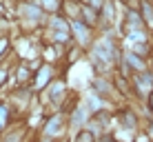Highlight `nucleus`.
I'll list each match as a JSON object with an SVG mask.
<instances>
[{"instance_id": "cd10ccee", "label": "nucleus", "mask_w": 153, "mask_h": 142, "mask_svg": "<svg viewBox=\"0 0 153 142\" xmlns=\"http://www.w3.org/2000/svg\"><path fill=\"white\" fill-rule=\"evenodd\" d=\"M38 142H58V140H49V138H40L38 135Z\"/></svg>"}, {"instance_id": "1a4fd4ad", "label": "nucleus", "mask_w": 153, "mask_h": 142, "mask_svg": "<svg viewBox=\"0 0 153 142\" xmlns=\"http://www.w3.org/2000/svg\"><path fill=\"white\" fill-rule=\"evenodd\" d=\"M91 109L84 104V100H76V102H71V107L67 109V124H69V135H73L76 131H80L87 127V122L91 120ZM67 135V138H69Z\"/></svg>"}, {"instance_id": "7ed1b4c3", "label": "nucleus", "mask_w": 153, "mask_h": 142, "mask_svg": "<svg viewBox=\"0 0 153 142\" xmlns=\"http://www.w3.org/2000/svg\"><path fill=\"white\" fill-rule=\"evenodd\" d=\"M40 33L45 36L47 42H53V45L69 47L73 42L71 29H69V18H65L62 13H49L47 16V22L40 29Z\"/></svg>"}, {"instance_id": "c85d7f7f", "label": "nucleus", "mask_w": 153, "mask_h": 142, "mask_svg": "<svg viewBox=\"0 0 153 142\" xmlns=\"http://www.w3.org/2000/svg\"><path fill=\"white\" fill-rule=\"evenodd\" d=\"M146 104H149V107H151V111H153V96H151L149 100H146Z\"/></svg>"}, {"instance_id": "ddd939ff", "label": "nucleus", "mask_w": 153, "mask_h": 142, "mask_svg": "<svg viewBox=\"0 0 153 142\" xmlns=\"http://www.w3.org/2000/svg\"><path fill=\"white\" fill-rule=\"evenodd\" d=\"M122 60H124V65L129 67L131 76H133V73H138V71H144V69H149V67H151V60H149V58H142V56L133 54V51H129V49H122Z\"/></svg>"}, {"instance_id": "c756f323", "label": "nucleus", "mask_w": 153, "mask_h": 142, "mask_svg": "<svg viewBox=\"0 0 153 142\" xmlns=\"http://www.w3.org/2000/svg\"><path fill=\"white\" fill-rule=\"evenodd\" d=\"M18 0H4V4H16Z\"/></svg>"}, {"instance_id": "f257e3e1", "label": "nucleus", "mask_w": 153, "mask_h": 142, "mask_svg": "<svg viewBox=\"0 0 153 142\" xmlns=\"http://www.w3.org/2000/svg\"><path fill=\"white\" fill-rule=\"evenodd\" d=\"M84 56H87L93 73H98V76H113L115 67L120 62V56H122V47H120L118 36L113 33V29L98 31L93 45L87 49Z\"/></svg>"}, {"instance_id": "f03ea898", "label": "nucleus", "mask_w": 153, "mask_h": 142, "mask_svg": "<svg viewBox=\"0 0 153 142\" xmlns=\"http://www.w3.org/2000/svg\"><path fill=\"white\" fill-rule=\"evenodd\" d=\"M47 16L49 13H45L38 0H18L16 2V22L25 36H31V31H40L47 22Z\"/></svg>"}, {"instance_id": "b1692460", "label": "nucleus", "mask_w": 153, "mask_h": 142, "mask_svg": "<svg viewBox=\"0 0 153 142\" xmlns=\"http://www.w3.org/2000/svg\"><path fill=\"white\" fill-rule=\"evenodd\" d=\"M11 65L13 62H0V91L2 89H7V85H9V78H11Z\"/></svg>"}, {"instance_id": "f3484780", "label": "nucleus", "mask_w": 153, "mask_h": 142, "mask_svg": "<svg viewBox=\"0 0 153 142\" xmlns=\"http://www.w3.org/2000/svg\"><path fill=\"white\" fill-rule=\"evenodd\" d=\"M13 109H11V104H9V100L7 98H2L0 100V135L4 133L9 127L13 124Z\"/></svg>"}, {"instance_id": "0eeeda50", "label": "nucleus", "mask_w": 153, "mask_h": 142, "mask_svg": "<svg viewBox=\"0 0 153 142\" xmlns=\"http://www.w3.org/2000/svg\"><path fill=\"white\" fill-rule=\"evenodd\" d=\"M36 98H38V93H33V89L29 85L13 87V89H9V93H7V100H9V104H11L16 115H20V113L27 115V111L36 104Z\"/></svg>"}, {"instance_id": "9b49d317", "label": "nucleus", "mask_w": 153, "mask_h": 142, "mask_svg": "<svg viewBox=\"0 0 153 142\" xmlns=\"http://www.w3.org/2000/svg\"><path fill=\"white\" fill-rule=\"evenodd\" d=\"M58 78V65H49V62H42L38 69L33 71V80H31V89H33V93H42L47 87L51 85Z\"/></svg>"}, {"instance_id": "a878e982", "label": "nucleus", "mask_w": 153, "mask_h": 142, "mask_svg": "<svg viewBox=\"0 0 153 142\" xmlns=\"http://www.w3.org/2000/svg\"><path fill=\"white\" fill-rule=\"evenodd\" d=\"M38 2L45 9V13H60L62 9V0H38Z\"/></svg>"}, {"instance_id": "20e7f679", "label": "nucleus", "mask_w": 153, "mask_h": 142, "mask_svg": "<svg viewBox=\"0 0 153 142\" xmlns=\"http://www.w3.org/2000/svg\"><path fill=\"white\" fill-rule=\"evenodd\" d=\"M40 138H49V140H65L69 135V124H67V111H51L47 113L42 127L38 129Z\"/></svg>"}, {"instance_id": "5701e85b", "label": "nucleus", "mask_w": 153, "mask_h": 142, "mask_svg": "<svg viewBox=\"0 0 153 142\" xmlns=\"http://www.w3.org/2000/svg\"><path fill=\"white\" fill-rule=\"evenodd\" d=\"M9 54H13V38L11 36H0V62L7 60Z\"/></svg>"}, {"instance_id": "2eb2a0df", "label": "nucleus", "mask_w": 153, "mask_h": 142, "mask_svg": "<svg viewBox=\"0 0 153 142\" xmlns=\"http://www.w3.org/2000/svg\"><path fill=\"white\" fill-rule=\"evenodd\" d=\"M122 42L124 45H131V42H153V33L146 27L142 29H129L122 33Z\"/></svg>"}, {"instance_id": "a211bd4d", "label": "nucleus", "mask_w": 153, "mask_h": 142, "mask_svg": "<svg viewBox=\"0 0 153 142\" xmlns=\"http://www.w3.org/2000/svg\"><path fill=\"white\" fill-rule=\"evenodd\" d=\"M80 20H82V22H87L89 27H93V29L98 31V25H100V11H96L91 4L80 2Z\"/></svg>"}, {"instance_id": "7c9ffc66", "label": "nucleus", "mask_w": 153, "mask_h": 142, "mask_svg": "<svg viewBox=\"0 0 153 142\" xmlns=\"http://www.w3.org/2000/svg\"><path fill=\"white\" fill-rule=\"evenodd\" d=\"M80 2H84V4H87V2H89V0H80Z\"/></svg>"}, {"instance_id": "412c9836", "label": "nucleus", "mask_w": 153, "mask_h": 142, "mask_svg": "<svg viewBox=\"0 0 153 142\" xmlns=\"http://www.w3.org/2000/svg\"><path fill=\"white\" fill-rule=\"evenodd\" d=\"M122 49H129V51H133V54H138L142 58L153 60V42H131V45H124Z\"/></svg>"}, {"instance_id": "4468645a", "label": "nucleus", "mask_w": 153, "mask_h": 142, "mask_svg": "<svg viewBox=\"0 0 153 142\" xmlns=\"http://www.w3.org/2000/svg\"><path fill=\"white\" fill-rule=\"evenodd\" d=\"M82 100H84V104H87L89 109H91V113H98V111H102V109H113L111 104L107 102V100H102L98 96L96 91H93L91 87H87V91H84V96H82ZM115 111V109H113Z\"/></svg>"}, {"instance_id": "423d86ee", "label": "nucleus", "mask_w": 153, "mask_h": 142, "mask_svg": "<svg viewBox=\"0 0 153 142\" xmlns=\"http://www.w3.org/2000/svg\"><path fill=\"white\" fill-rule=\"evenodd\" d=\"M89 87H91L102 100H107L113 109H118L120 102H124V98L120 96V91L115 89L113 76H98V73H96V76L91 78V82H89Z\"/></svg>"}, {"instance_id": "6ab92c4d", "label": "nucleus", "mask_w": 153, "mask_h": 142, "mask_svg": "<svg viewBox=\"0 0 153 142\" xmlns=\"http://www.w3.org/2000/svg\"><path fill=\"white\" fill-rule=\"evenodd\" d=\"M135 135H138V131L120 127V124H115V127L111 129V138L115 142H135Z\"/></svg>"}, {"instance_id": "39448f33", "label": "nucleus", "mask_w": 153, "mask_h": 142, "mask_svg": "<svg viewBox=\"0 0 153 142\" xmlns=\"http://www.w3.org/2000/svg\"><path fill=\"white\" fill-rule=\"evenodd\" d=\"M38 96H45V102L51 107V111H67V100H69V85H67L65 78H56L49 87L45 89Z\"/></svg>"}, {"instance_id": "bb28decb", "label": "nucleus", "mask_w": 153, "mask_h": 142, "mask_svg": "<svg viewBox=\"0 0 153 142\" xmlns=\"http://www.w3.org/2000/svg\"><path fill=\"white\" fill-rule=\"evenodd\" d=\"M96 142H115V140L111 138V133H107V135H102V138H98Z\"/></svg>"}, {"instance_id": "393cba45", "label": "nucleus", "mask_w": 153, "mask_h": 142, "mask_svg": "<svg viewBox=\"0 0 153 142\" xmlns=\"http://www.w3.org/2000/svg\"><path fill=\"white\" fill-rule=\"evenodd\" d=\"M69 138H71V142H96V140H98L96 135H93L91 131L87 129V127H84V129H80V131H76V133H73V135H69Z\"/></svg>"}, {"instance_id": "dca6fc26", "label": "nucleus", "mask_w": 153, "mask_h": 142, "mask_svg": "<svg viewBox=\"0 0 153 142\" xmlns=\"http://www.w3.org/2000/svg\"><path fill=\"white\" fill-rule=\"evenodd\" d=\"M27 131H29L27 124H16V127L11 124V127L0 135V142H25L27 140Z\"/></svg>"}, {"instance_id": "aec40b11", "label": "nucleus", "mask_w": 153, "mask_h": 142, "mask_svg": "<svg viewBox=\"0 0 153 142\" xmlns=\"http://www.w3.org/2000/svg\"><path fill=\"white\" fill-rule=\"evenodd\" d=\"M140 16L144 20V27L153 33V0H140Z\"/></svg>"}, {"instance_id": "4be33fe9", "label": "nucleus", "mask_w": 153, "mask_h": 142, "mask_svg": "<svg viewBox=\"0 0 153 142\" xmlns=\"http://www.w3.org/2000/svg\"><path fill=\"white\" fill-rule=\"evenodd\" d=\"M60 13L65 16V18H80V0H62V9Z\"/></svg>"}, {"instance_id": "6e6552de", "label": "nucleus", "mask_w": 153, "mask_h": 142, "mask_svg": "<svg viewBox=\"0 0 153 142\" xmlns=\"http://www.w3.org/2000/svg\"><path fill=\"white\" fill-rule=\"evenodd\" d=\"M129 80H131V93H133L135 100L146 102V100L153 96V67L133 73Z\"/></svg>"}, {"instance_id": "9d476101", "label": "nucleus", "mask_w": 153, "mask_h": 142, "mask_svg": "<svg viewBox=\"0 0 153 142\" xmlns=\"http://www.w3.org/2000/svg\"><path fill=\"white\" fill-rule=\"evenodd\" d=\"M69 29H71V38H73V42L80 47V49H84V51H87L89 47L93 45V40H96V36H98V31L93 29V27H89L87 22H82L80 18L69 20Z\"/></svg>"}, {"instance_id": "f8f14e48", "label": "nucleus", "mask_w": 153, "mask_h": 142, "mask_svg": "<svg viewBox=\"0 0 153 142\" xmlns=\"http://www.w3.org/2000/svg\"><path fill=\"white\" fill-rule=\"evenodd\" d=\"M31 80H33V69L29 67V62H25V60H16L13 65H11V78H9L11 87L31 85Z\"/></svg>"}]
</instances>
